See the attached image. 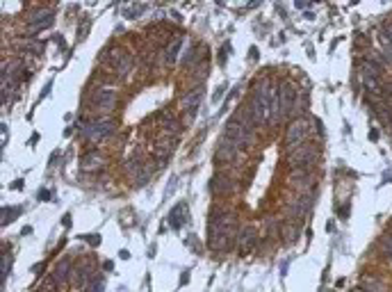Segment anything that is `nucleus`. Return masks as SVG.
<instances>
[{
	"mask_svg": "<svg viewBox=\"0 0 392 292\" xmlns=\"http://www.w3.org/2000/svg\"><path fill=\"white\" fill-rule=\"evenodd\" d=\"M235 242H237L235 215L214 208L210 213V221H208V246L212 251H231Z\"/></svg>",
	"mask_w": 392,
	"mask_h": 292,
	"instance_id": "nucleus-1",
	"label": "nucleus"
},
{
	"mask_svg": "<svg viewBox=\"0 0 392 292\" xmlns=\"http://www.w3.org/2000/svg\"><path fill=\"white\" fill-rule=\"evenodd\" d=\"M269 92H272V87H269L267 80H258L255 87H253L249 114H251L255 126H262L265 121H269Z\"/></svg>",
	"mask_w": 392,
	"mask_h": 292,
	"instance_id": "nucleus-2",
	"label": "nucleus"
},
{
	"mask_svg": "<svg viewBox=\"0 0 392 292\" xmlns=\"http://www.w3.org/2000/svg\"><path fill=\"white\" fill-rule=\"evenodd\" d=\"M224 140L233 142L235 146H244V144H251L253 142V128L246 126V123H242L239 119H231L226 123V130H224Z\"/></svg>",
	"mask_w": 392,
	"mask_h": 292,
	"instance_id": "nucleus-3",
	"label": "nucleus"
},
{
	"mask_svg": "<svg viewBox=\"0 0 392 292\" xmlns=\"http://www.w3.org/2000/svg\"><path fill=\"white\" fill-rule=\"evenodd\" d=\"M287 160H290L292 169L294 167H313L315 160H317V146L310 144V142H303V144H299L297 148L290 151Z\"/></svg>",
	"mask_w": 392,
	"mask_h": 292,
	"instance_id": "nucleus-4",
	"label": "nucleus"
},
{
	"mask_svg": "<svg viewBox=\"0 0 392 292\" xmlns=\"http://www.w3.org/2000/svg\"><path fill=\"white\" fill-rule=\"evenodd\" d=\"M114 133V121L103 117V119H96L92 123H85L82 126V137L85 140H92V142H98V140H105L110 135Z\"/></svg>",
	"mask_w": 392,
	"mask_h": 292,
	"instance_id": "nucleus-5",
	"label": "nucleus"
},
{
	"mask_svg": "<svg viewBox=\"0 0 392 292\" xmlns=\"http://www.w3.org/2000/svg\"><path fill=\"white\" fill-rule=\"evenodd\" d=\"M103 60L110 62L119 75H126L130 71V67H133V55L128 53V50H123V48H107V50H103Z\"/></svg>",
	"mask_w": 392,
	"mask_h": 292,
	"instance_id": "nucleus-6",
	"label": "nucleus"
},
{
	"mask_svg": "<svg viewBox=\"0 0 392 292\" xmlns=\"http://www.w3.org/2000/svg\"><path fill=\"white\" fill-rule=\"evenodd\" d=\"M308 133H310V123H308L306 119H294L290 126H287V133H285V146L292 151V148H297L299 144H303L308 137Z\"/></svg>",
	"mask_w": 392,
	"mask_h": 292,
	"instance_id": "nucleus-7",
	"label": "nucleus"
},
{
	"mask_svg": "<svg viewBox=\"0 0 392 292\" xmlns=\"http://www.w3.org/2000/svg\"><path fill=\"white\" fill-rule=\"evenodd\" d=\"M278 94H280V112L285 114H292L294 112V105H297V98H299V92L292 82H280L278 85Z\"/></svg>",
	"mask_w": 392,
	"mask_h": 292,
	"instance_id": "nucleus-8",
	"label": "nucleus"
},
{
	"mask_svg": "<svg viewBox=\"0 0 392 292\" xmlns=\"http://www.w3.org/2000/svg\"><path fill=\"white\" fill-rule=\"evenodd\" d=\"M50 23H53V12L41 7V9H37V12H32L27 16V32L30 34L41 32V30H46Z\"/></svg>",
	"mask_w": 392,
	"mask_h": 292,
	"instance_id": "nucleus-9",
	"label": "nucleus"
},
{
	"mask_svg": "<svg viewBox=\"0 0 392 292\" xmlns=\"http://www.w3.org/2000/svg\"><path fill=\"white\" fill-rule=\"evenodd\" d=\"M237 244H239V251L244 253V256L255 249V244H258V233H255L253 226H244V228L237 233Z\"/></svg>",
	"mask_w": 392,
	"mask_h": 292,
	"instance_id": "nucleus-10",
	"label": "nucleus"
},
{
	"mask_svg": "<svg viewBox=\"0 0 392 292\" xmlns=\"http://www.w3.org/2000/svg\"><path fill=\"white\" fill-rule=\"evenodd\" d=\"M233 190H235L233 178H231L228 173H224V171H217V173L212 176V180H210V192L217 194V196L233 192Z\"/></svg>",
	"mask_w": 392,
	"mask_h": 292,
	"instance_id": "nucleus-11",
	"label": "nucleus"
},
{
	"mask_svg": "<svg viewBox=\"0 0 392 292\" xmlns=\"http://www.w3.org/2000/svg\"><path fill=\"white\" fill-rule=\"evenodd\" d=\"M114 100H116V94H114V89H110V87H98L96 92H92V103H93V107H100V110H110V107L114 105Z\"/></svg>",
	"mask_w": 392,
	"mask_h": 292,
	"instance_id": "nucleus-12",
	"label": "nucleus"
},
{
	"mask_svg": "<svg viewBox=\"0 0 392 292\" xmlns=\"http://www.w3.org/2000/svg\"><path fill=\"white\" fill-rule=\"evenodd\" d=\"M103 165H105V160H103V155H100L98 151L85 153V155H82V160H80L82 171H96V169H100Z\"/></svg>",
	"mask_w": 392,
	"mask_h": 292,
	"instance_id": "nucleus-13",
	"label": "nucleus"
},
{
	"mask_svg": "<svg viewBox=\"0 0 392 292\" xmlns=\"http://www.w3.org/2000/svg\"><path fill=\"white\" fill-rule=\"evenodd\" d=\"M201 100H203V87H199V89L189 92L185 98H183V107L187 110V114H189V117H194V114H196Z\"/></svg>",
	"mask_w": 392,
	"mask_h": 292,
	"instance_id": "nucleus-14",
	"label": "nucleus"
},
{
	"mask_svg": "<svg viewBox=\"0 0 392 292\" xmlns=\"http://www.w3.org/2000/svg\"><path fill=\"white\" fill-rule=\"evenodd\" d=\"M310 208H313V196H299L297 201H292L290 215H292V217H306V215L310 213Z\"/></svg>",
	"mask_w": 392,
	"mask_h": 292,
	"instance_id": "nucleus-15",
	"label": "nucleus"
},
{
	"mask_svg": "<svg viewBox=\"0 0 392 292\" xmlns=\"http://www.w3.org/2000/svg\"><path fill=\"white\" fill-rule=\"evenodd\" d=\"M235 155H237V146H235L233 142L224 140L219 144V148H217V155H214V160H217V162H228V160H233Z\"/></svg>",
	"mask_w": 392,
	"mask_h": 292,
	"instance_id": "nucleus-16",
	"label": "nucleus"
},
{
	"mask_svg": "<svg viewBox=\"0 0 392 292\" xmlns=\"http://www.w3.org/2000/svg\"><path fill=\"white\" fill-rule=\"evenodd\" d=\"M185 213H187V203H178V206L169 213V224H171L173 231H178L180 226L185 224Z\"/></svg>",
	"mask_w": 392,
	"mask_h": 292,
	"instance_id": "nucleus-17",
	"label": "nucleus"
},
{
	"mask_svg": "<svg viewBox=\"0 0 392 292\" xmlns=\"http://www.w3.org/2000/svg\"><path fill=\"white\" fill-rule=\"evenodd\" d=\"M53 276H55V281H57L60 286H62V283H67V281L71 279V263H69V260H62V263H57Z\"/></svg>",
	"mask_w": 392,
	"mask_h": 292,
	"instance_id": "nucleus-18",
	"label": "nucleus"
},
{
	"mask_svg": "<svg viewBox=\"0 0 392 292\" xmlns=\"http://www.w3.org/2000/svg\"><path fill=\"white\" fill-rule=\"evenodd\" d=\"M360 290H365V292H386V283H381L379 279H372V276H363V281H360Z\"/></svg>",
	"mask_w": 392,
	"mask_h": 292,
	"instance_id": "nucleus-19",
	"label": "nucleus"
},
{
	"mask_svg": "<svg viewBox=\"0 0 392 292\" xmlns=\"http://www.w3.org/2000/svg\"><path fill=\"white\" fill-rule=\"evenodd\" d=\"M173 148H176V146H173V140H164V142H160V144L155 146V158L164 162V160H169V155L173 153Z\"/></svg>",
	"mask_w": 392,
	"mask_h": 292,
	"instance_id": "nucleus-20",
	"label": "nucleus"
},
{
	"mask_svg": "<svg viewBox=\"0 0 392 292\" xmlns=\"http://www.w3.org/2000/svg\"><path fill=\"white\" fill-rule=\"evenodd\" d=\"M160 123H162V128H164L166 133H176L178 130V119L169 110H164V112L160 114Z\"/></svg>",
	"mask_w": 392,
	"mask_h": 292,
	"instance_id": "nucleus-21",
	"label": "nucleus"
},
{
	"mask_svg": "<svg viewBox=\"0 0 392 292\" xmlns=\"http://www.w3.org/2000/svg\"><path fill=\"white\" fill-rule=\"evenodd\" d=\"M180 46H183V37H176V39H173L171 44L166 46V62H169V64H173V62H176Z\"/></svg>",
	"mask_w": 392,
	"mask_h": 292,
	"instance_id": "nucleus-22",
	"label": "nucleus"
},
{
	"mask_svg": "<svg viewBox=\"0 0 392 292\" xmlns=\"http://www.w3.org/2000/svg\"><path fill=\"white\" fill-rule=\"evenodd\" d=\"M19 48L21 50H27V53L39 55L41 50H44V44H39V41H34V39H23V41H19Z\"/></svg>",
	"mask_w": 392,
	"mask_h": 292,
	"instance_id": "nucleus-23",
	"label": "nucleus"
},
{
	"mask_svg": "<svg viewBox=\"0 0 392 292\" xmlns=\"http://www.w3.org/2000/svg\"><path fill=\"white\" fill-rule=\"evenodd\" d=\"M280 233H283V238H285L287 242H294V240L299 238V228H294L292 224H283Z\"/></svg>",
	"mask_w": 392,
	"mask_h": 292,
	"instance_id": "nucleus-24",
	"label": "nucleus"
},
{
	"mask_svg": "<svg viewBox=\"0 0 392 292\" xmlns=\"http://www.w3.org/2000/svg\"><path fill=\"white\" fill-rule=\"evenodd\" d=\"M57 281H55V276H48V279L41 281V286H39V292H57Z\"/></svg>",
	"mask_w": 392,
	"mask_h": 292,
	"instance_id": "nucleus-25",
	"label": "nucleus"
},
{
	"mask_svg": "<svg viewBox=\"0 0 392 292\" xmlns=\"http://www.w3.org/2000/svg\"><path fill=\"white\" fill-rule=\"evenodd\" d=\"M148 178H151V165H144V169L135 176V185H146Z\"/></svg>",
	"mask_w": 392,
	"mask_h": 292,
	"instance_id": "nucleus-26",
	"label": "nucleus"
},
{
	"mask_svg": "<svg viewBox=\"0 0 392 292\" xmlns=\"http://www.w3.org/2000/svg\"><path fill=\"white\" fill-rule=\"evenodd\" d=\"M103 288H105V279L103 276H93V281L89 283V288L85 292H103Z\"/></svg>",
	"mask_w": 392,
	"mask_h": 292,
	"instance_id": "nucleus-27",
	"label": "nucleus"
},
{
	"mask_svg": "<svg viewBox=\"0 0 392 292\" xmlns=\"http://www.w3.org/2000/svg\"><path fill=\"white\" fill-rule=\"evenodd\" d=\"M144 9H146L144 5H133V7H128V9H123V16H126V19H135V16H139Z\"/></svg>",
	"mask_w": 392,
	"mask_h": 292,
	"instance_id": "nucleus-28",
	"label": "nucleus"
},
{
	"mask_svg": "<svg viewBox=\"0 0 392 292\" xmlns=\"http://www.w3.org/2000/svg\"><path fill=\"white\" fill-rule=\"evenodd\" d=\"M367 44H369V39H367L365 34H356V39H353V46H358V48H367Z\"/></svg>",
	"mask_w": 392,
	"mask_h": 292,
	"instance_id": "nucleus-29",
	"label": "nucleus"
},
{
	"mask_svg": "<svg viewBox=\"0 0 392 292\" xmlns=\"http://www.w3.org/2000/svg\"><path fill=\"white\" fill-rule=\"evenodd\" d=\"M381 98H383L388 105L392 107V85H386V87H383V96H381Z\"/></svg>",
	"mask_w": 392,
	"mask_h": 292,
	"instance_id": "nucleus-30",
	"label": "nucleus"
},
{
	"mask_svg": "<svg viewBox=\"0 0 392 292\" xmlns=\"http://www.w3.org/2000/svg\"><path fill=\"white\" fill-rule=\"evenodd\" d=\"M369 140H372V142L379 140V130H376V128H372V130H369Z\"/></svg>",
	"mask_w": 392,
	"mask_h": 292,
	"instance_id": "nucleus-31",
	"label": "nucleus"
},
{
	"mask_svg": "<svg viewBox=\"0 0 392 292\" xmlns=\"http://www.w3.org/2000/svg\"><path fill=\"white\" fill-rule=\"evenodd\" d=\"M87 240H89V244H98V235H87Z\"/></svg>",
	"mask_w": 392,
	"mask_h": 292,
	"instance_id": "nucleus-32",
	"label": "nucleus"
},
{
	"mask_svg": "<svg viewBox=\"0 0 392 292\" xmlns=\"http://www.w3.org/2000/svg\"><path fill=\"white\" fill-rule=\"evenodd\" d=\"M386 249H388V253H390V258H392V238L386 242Z\"/></svg>",
	"mask_w": 392,
	"mask_h": 292,
	"instance_id": "nucleus-33",
	"label": "nucleus"
},
{
	"mask_svg": "<svg viewBox=\"0 0 392 292\" xmlns=\"http://www.w3.org/2000/svg\"><path fill=\"white\" fill-rule=\"evenodd\" d=\"M62 224H64V226H67V228H69V226H71V215H67V217H64V221H62Z\"/></svg>",
	"mask_w": 392,
	"mask_h": 292,
	"instance_id": "nucleus-34",
	"label": "nucleus"
},
{
	"mask_svg": "<svg viewBox=\"0 0 392 292\" xmlns=\"http://www.w3.org/2000/svg\"><path fill=\"white\" fill-rule=\"evenodd\" d=\"M251 60H258V48H251Z\"/></svg>",
	"mask_w": 392,
	"mask_h": 292,
	"instance_id": "nucleus-35",
	"label": "nucleus"
},
{
	"mask_svg": "<svg viewBox=\"0 0 392 292\" xmlns=\"http://www.w3.org/2000/svg\"><path fill=\"white\" fill-rule=\"evenodd\" d=\"M306 7H308V2H301V0L297 2V9H306Z\"/></svg>",
	"mask_w": 392,
	"mask_h": 292,
	"instance_id": "nucleus-36",
	"label": "nucleus"
},
{
	"mask_svg": "<svg viewBox=\"0 0 392 292\" xmlns=\"http://www.w3.org/2000/svg\"><path fill=\"white\" fill-rule=\"evenodd\" d=\"M358 292H365V290H358Z\"/></svg>",
	"mask_w": 392,
	"mask_h": 292,
	"instance_id": "nucleus-37",
	"label": "nucleus"
}]
</instances>
